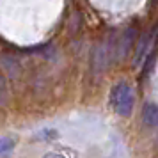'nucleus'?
<instances>
[{
    "label": "nucleus",
    "mask_w": 158,
    "mask_h": 158,
    "mask_svg": "<svg viewBox=\"0 0 158 158\" xmlns=\"http://www.w3.org/2000/svg\"><path fill=\"white\" fill-rule=\"evenodd\" d=\"M6 94H7V91H6V82H4L2 77H0V100H4Z\"/></svg>",
    "instance_id": "6"
},
{
    "label": "nucleus",
    "mask_w": 158,
    "mask_h": 158,
    "mask_svg": "<svg viewBox=\"0 0 158 158\" xmlns=\"http://www.w3.org/2000/svg\"><path fill=\"white\" fill-rule=\"evenodd\" d=\"M142 123L149 128L158 126V105L156 103H146L142 108Z\"/></svg>",
    "instance_id": "4"
},
{
    "label": "nucleus",
    "mask_w": 158,
    "mask_h": 158,
    "mask_svg": "<svg viewBox=\"0 0 158 158\" xmlns=\"http://www.w3.org/2000/svg\"><path fill=\"white\" fill-rule=\"evenodd\" d=\"M44 158H62V156H60V155H57V153H48Z\"/></svg>",
    "instance_id": "7"
},
{
    "label": "nucleus",
    "mask_w": 158,
    "mask_h": 158,
    "mask_svg": "<svg viewBox=\"0 0 158 158\" xmlns=\"http://www.w3.org/2000/svg\"><path fill=\"white\" fill-rule=\"evenodd\" d=\"M155 34H156V27L149 32H146L142 37H140V43L137 46V52H135V60H133V66H140L142 59L151 53V46H153V41H155Z\"/></svg>",
    "instance_id": "2"
},
{
    "label": "nucleus",
    "mask_w": 158,
    "mask_h": 158,
    "mask_svg": "<svg viewBox=\"0 0 158 158\" xmlns=\"http://www.w3.org/2000/svg\"><path fill=\"white\" fill-rule=\"evenodd\" d=\"M15 146H16L15 139H0V155H2V153H7V151H11Z\"/></svg>",
    "instance_id": "5"
},
{
    "label": "nucleus",
    "mask_w": 158,
    "mask_h": 158,
    "mask_svg": "<svg viewBox=\"0 0 158 158\" xmlns=\"http://www.w3.org/2000/svg\"><path fill=\"white\" fill-rule=\"evenodd\" d=\"M110 103L114 110L123 117H128L133 110V91L126 82H119L110 91Z\"/></svg>",
    "instance_id": "1"
},
{
    "label": "nucleus",
    "mask_w": 158,
    "mask_h": 158,
    "mask_svg": "<svg viewBox=\"0 0 158 158\" xmlns=\"http://www.w3.org/2000/svg\"><path fill=\"white\" fill-rule=\"evenodd\" d=\"M133 39H135V29H128L124 30V34L119 37V43H117V50H115V57L123 59L126 53L130 52L131 44H133Z\"/></svg>",
    "instance_id": "3"
}]
</instances>
